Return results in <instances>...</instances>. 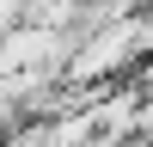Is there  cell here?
<instances>
[{
  "label": "cell",
  "mask_w": 153,
  "mask_h": 147,
  "mask_svg": "<svg viewBox=\"0 0 153 147\" xmlns=\"http://www.w3.org/2000/svg\"><path fill=\"white\" fill-rule=\"evenodd\" d=\"M25 122V104H19V86L12 80H0V141H6L12 129Z\"/></svg>",
  "instance_id": "obj_1"
},
{
  "label": "cell",
  "mask_w": 153,
  "mask_h": 147,
  "mask_svg": "<svg viewBox=\"0 0 153 147\" xmlns=\"http://www.w3.org/2000/svg\"><path fill=\"white\" fill-rule=\"evenodd\" d=\"M25 12H31V0H0V37H6V31H19V24H25Z\"/></svg>",
  "instance_id": "obj_2"
}]
</instances>
